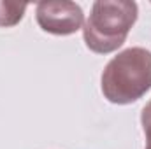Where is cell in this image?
<instances>
[{
	"instance_id": "cell-2",
	"label": "cell",
	"mask_w": 151,
	"mask_h": 149,
	"mask_svg": "<svg viewBox=\"0 0 151 149\" xmlns=\"http://www.w3.org/2000/svg\"><path fill=\"white\" fill-rule=\"evenodd\" d=\"M139 7L130 0H97L83 25L84 44L97 54H109L123 46L137 21Z\"/></svg>"
},
{
	"instance_id": "cell-5",
	"label": "cell",
	"mask_w": 151,
	"mask_h": 149,
	"mask_svg": "<svg viewBox=\"0 0 151 149\" xmlns=\"http://www.w3.org/2000/svg\"><path fill=\"white\" fill-rule=\"evenodd\" d=\"M141 125L146 135V149H151V100L144 105L141 114Z\"/></svg>"
},
{
	"instance_id": "cell-1",
	"label": "cell",
	"mask_w": 151,
	"mask_h": 149,
	"mask_svg": "<svg viewBox=\"0 0 151 149\" xmlns=\"http://www.w3.org/2000/svg\"><path fill=\"white\" fill-rule=\"evenodd\" d=\"M100 86L104 97L118 105L137 102L151 90V51L128 47L106 65Z\"/></svg>"
},
{
	"instance_id": "cell-3",
	"label": "cell",
	"mask_w": 151,
	"mask_h": 149,
	"mask_svg": "<svg viewBox=\"0 0 151 149\" xmlns=\"http://www.w3.org/2000/svg\"><path fill=\"white\" fill-rule=\"evenodd\" d=\"M39 27L53 35H72L84 25L83 9L70 0H42L35 9Z\"/></svg>"
},
{
	"instance_id": "cell-4",
	"label": "cell",
	"mask_w": 151,
	"mask_h": 149,
	"mask_svg": "<svg viewBox=\"0 0 151 149\" xmlns=\"http://www.w3.org/2000/svg\"><path fill=\"white\" fill-rule=\"evenodd\" d=\"M28 4L25 2H11V0H2L0 2V27L9 28L18 25L23 19V14L27 11Z\"/></svg>"
}]
</instances>
